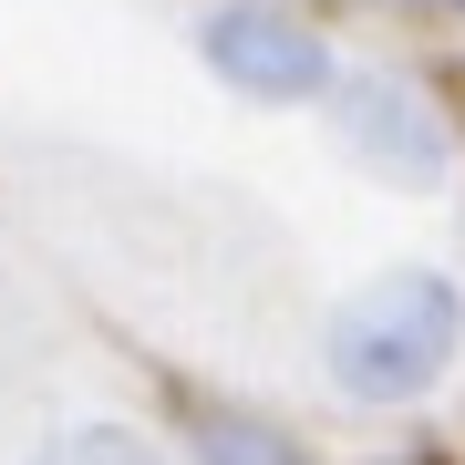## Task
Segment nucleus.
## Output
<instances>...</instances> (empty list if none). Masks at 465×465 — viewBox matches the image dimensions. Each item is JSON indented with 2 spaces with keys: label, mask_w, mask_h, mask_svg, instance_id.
I'll use <instances>...</instances> for the list:
<instances>
[{
  "label": "nucleus",
  "mask_w": 465,
  "mask_h": 465,
  "mask_svg": "<svg viewBox=\"0 0 465 465\" xmlns=\"http://www.w3.org/2000/svg\"><path fill=\"white\" fill-rule=\"evenodd\" d=\"M197 52H207L217 84H238V94H259V104L331 94V42H321L300 11H280V0H217V11L197 21Z\"/></svg>",
  "instance_id": "f03ea898"
},
{
  "label": "nucleus",
  "mask_w": 465,
  "mask_h": 465,
  "mask_svg": "<svg viewBox=\"0 0 465 465\" xmlns=\"http://www.w3.org/2000/svg\"><path fill=\"white\" fill-rule=\"evenodd\" d=\"M382 465H434V455H382Z\"/></svg>",
  "instance_id": "423d86ee"
},
{
  "label": "nucleus",
  "mask_w": 465,
  "mask_h": 465,
  "mask_svg": "<svg viewBox=\"0 0 465 465\" xmlns=\"http://www.w3.org/2000/svg\"><path fill=\"white\" fill-rule=\"evenodd\" d=\"M186 445H197V465H311L269 414H249V403H186Z\"/></svg>",
  "instance_id": "20e7f679"
},
{
  "label": "nucleus",
  "mask_w": 465,
  "mask_h": 465,
  "mask_svg": "<svg viewBox=\"0 0 465 465\" xmlns=\"http://www.w3.org/2000/svg\"><path fill=\"white\" fill-rule=\"evenodd\" d=\"M455 341H465V290L445 269H393V280H372L362 300H341L331 382L362 393V403H403V393H424V382L455 362Z\"/></svg>",
  "instance_id": "f257e3e1"
},
{
  "label": "nucleus",
  "mask_w": 465,
  "mask_h": 465,
  "mask_svg": "<svg viewBox=\"0 0 465 465\" xmlns=\"http://www.w3.org/2000/svg\"><path fill=\"white\" fill-rule=\"evenodd\" d=\"M32 465H166V455H155L145 434H124V424H73V434H52Z\"/></svg>",
  "instance_id": "39448f33"
},
{
  "label": "nucleus",
  "mask_w": 465,
  "mask_h": 465,
  "mask_svg": "<svg viewBox=\"0 0 465 465\" xmlns=\"http://www.w3.org/2000/svg\"><path fill=\"white\" fill-rule=\"evenodd\" d=\"M455 11H465V0H455Z\"/></svg>",
  "instance_id": "0eeeda50"
},
{
  "label": "nucleus",
  "mask_w": 465,
  "mask_h": 465,
  "mask_svg": "<svg viewBox=\"0 0 465 465\" xmlns=\"http://www.w3.org/2000/svg\"><path fill=\"white\" fill-rule=\"evenodd\" d=\"M331 94H341L351 155H362L372 176H393V186H445L455 134H445V114H434L424 84H403V73H351V84H331Z\"/></svg>",
  "instance_id": "7ed1b4c3"
}]
</instances>
